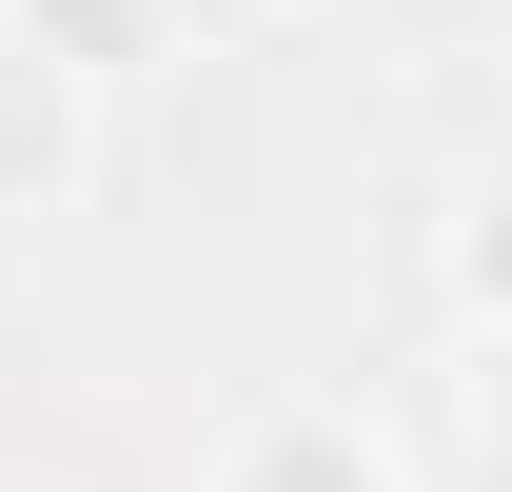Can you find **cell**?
Segmentation results:
<instances>
[{"label":"cell","instance_id":"obj_1","mask_svg":"<svg viewBox=\"0 0 512 492\" xmlns=\"http://www.w3.org/2000/svg\"><path fill=\"white\" fill-rule=\"evenodd\" d=\"M197 492H414V473H394V433L355 414V394H276V414L217 433V473H197Z\"/></svg>","mask_w":512,"mask_h":492},{"label":"cell","instance_id":"obj_2","mask_svg":"<svg viewBox=\"0 0 512 492\" xmlns=\"http://www.w3.org/2000/svg\"><path fill=\"white\" fill-rule=\"evenodd\" d=\"M178 20H197V0H0V40H20V60H60L79 99L158 79V60H178Z\"/></svg>","mask_w":512,"mask_h":492},{"label":"cell","instance_id":"obj_3","mask_svg":"<svg viewBox=\"0 0 512 492\" xmlns=\"http://www.w3.org/2000/svg\"><path fill=\"white\" fill-rule=\"evenodd\" d=\"M79 158H99V99H79L60 60H20V40H0V217H60Z\"/></svg>","mask_w":512,"mask_h":492},{"label":"cell","instance_id":"obj_4","mask_svg":"<svg viewBox=\"0 0 512 492\" xmlns=\"http://www.w3.org/2000/svg\"><path fill=\"white\" fill-rule=\"evenodd\" d=\"M276 20H296V0H276Z\"/></svg>","mask_w":512,"mask_h":492}]
</instances>
